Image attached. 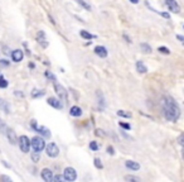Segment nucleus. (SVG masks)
Segmentation results:
<instances>
[{
	"mask_svg": "<svg viewBox=\"0 0 184 182\" xmlns=\"http://www.w3.org/2000/svg\"><path fill=\"white\" fill-rule=\"evenodd\" d=\"M163 111L165 119L173 121V123H175L180 116V108L178 103L172 96H168V95L163 97Z\"/></svg>",
	"mask_w": 184,
	"mask_h": 182,
	"instance_id": "f257e3e1",
	"label": "nucleus"
},
{
	"mask_svg": "<svg viewBox=\"0 0 184 182\" xmlns=\"http://www.w3.org/2000/svg\"><path fill=\"white\" fill-rule=\"evenodd\" d=\"M30 145L33 147V151L34 152H42L46 147V142H44V138L42 137H33L30 140Z\"/></svg>",
	"mask_w": 184,
	"mask_h": 182,
	"instance_id": "f03ea898",
	"label": "nucleus"
},
{
	"mask_svg": "<svg viewBox=\"0 0 184 182\" xmlns=\"http://www.w3.org/2000/svg\"><path fill=\"white\" fill-rule=\"evenodd\" d=\"M30 127L33 128V129L36 130L37 133L42 134L43 138H50V132H49V129H48V128H46V127H39V125H38V123H37L36 119H32V120H30Z\"/></svg>",
	"mask_w": 184,
	"mask_h": 182,
	"instance_id": "7ed1b4c3",
	"label": "nucleus"
},
{
	"mask_svg": "<svg viewBox=\"0 0 184 182\" xmlns=\"http://www.w3.org/2000/svg\"><path fill=\"white\" fill-rule=\"evenodd\" d=\"M17 144L19 145V148H20V151L23 153H28L30 149V140L28 138L27 135H21L18 138V143Z\"/></svg>",
	"mask_w": 184,
	"mask_h": 182,
	"instance_id": "20e7f679",
	"label": "nucleus"
},
{
	"mask_svg": "<svg viewBox=\"0 0 184 182\" xmlns=\"http://www.w3.org/2000/svg\"><path fill=\"white\" fill-rule=\"evenodd\" d=\"M63 177H64L66 181H76L77 180V172L73 167H67L63 171Z\"/></svg>",
	"mask_w": 184,
	"mask_h": 182,
	"instance_id": "39448f33",
	"label": "nucleus"
},
{
	"mask_svg": "<svg viewBox=\"0 0 184 182\" xmlns=\"http://www.w3.org/2000/svg\"><path fill=\"white\" fill-rule=\"evenodd\" d=\"M44 148H46V152H47V154H48V157H50V158H56L57 156L59 154V148L56 143H49V144L47 147H44Z\"/></svg>",
	"mask_w": 184,
	"mask_h": 182,
	"instance_id": "423d86ee",
	"label": "nucleus"
},
{
	"mask_svg": "<svg viewBox=\"0 0 184 182\" xmlns=\"http://www.w3.org/2000/svg\"><path fill=\"white\" fill-rule=\"evenodd\" d=\"M54 90L57 92V95L59 96V100L62 101H64V103H67V91H66V89L63 87L62 85H59V84H54Z\"/></svg>",
	"mask_w": 184,
	"mask_h": 182,
	"instance_id": "0eeeda50",
	"label": "nucleus"
},
{
	"mask_svg": "<svg viewBox=\"0 0 184 182\" xmlns=\"http://www.w3.org/2000/svg\"><path fill=\"white\" fill-rule=\"evenodd\" d=\"M164 1H165L167 6L169 8V10L172 13H175V14L180 13V6L178 3H177V0H164Z\"/></svg>",
	"mask_w": 184,
	"mask_h": 182,
	"instance_id": "6e6552de",
	"label": "nucleus"
},
{
	"mask_svg": "<svg viewBox=\"0 0 184 182\" xmlns=\"http://www.w3.org/2000/svg\"><path fill=\"white\" fill-rule=\"evenodd\" d=\"M5 135L8 137V139H9V143L10 144H17L18 143V138H17V134H15V132L11 129V128H6V130H5Z\"/></svg>",
	"mask_w": 184,
	"mask_h": 182,
	"instance_id": "1a4fd4ad",
	"label": "nucleus"
},
{
	"mask_svg": "<svg viewBox=\"0 0 184 182\" xmlns=\"http://www.w3.org/2000/svg\"><path fill=\"white\" fill-rule=\"evenodd\" d=\"M40 176L46 182H52L53 180V172L49 170V168H43L42 172H40Z\"/></svg>",
	"mask_w": 184,
	"mask_h": 182,
	"instance_id": "9d476101",
	"label": "nucleus"
},
{
	"mask_svg": "<svg viewBox=\"0 0 184 182\" xmlns=\"http://www.w3.org/2000/svg\"><path fill=\"white\" fill-rule=\"evenodd\" d=\"M47 103H48L50 106L56 108V109H62V108H63L62 101L58 100V99H56V97H48V99H47Z\"/></svg>",
	"mask_w": 184,
	"mask_h": 182,
	"instance_id": "9b49d317",
	"label": "nucleus"
},
{
	"mask_svg": "<svg viewBox=\"0 0 184 182\" xmlns=\"http://www.w3.org/2000/svg\"><path fill=\"white\" fill-rule=\"evenodd\" d=\"M93 52L96 53L98 57H101V58H106L107 57V49L105 48L103 46H96L93 48Z\"/></svg>",
	"mask_w": 184,
	"mask_h": 182,
	"instance_id": "f8f14e48",
	"label": "nucleus"
},
{
	"mask_svg": "<svg viewBox=\"0 0 184 182\" xmlns=\"http://www.w3.org/2000/svg\"><path fill=\"white\" fill-rule=\"evenodd\" d=\"M36 39H37V42L39 43L42 47H47V46H48V43L46 42V33H44L43 30H39V32H38Z\"/></svg>",
	"mask_w": 184,
	"mask_h": 182,
	"instance_id": "ddd939ff",
	"label": "nucleus"
},
{
	"mask_svg": "<svg viewBox=\"0 0 184 182\" xmlns=\"http://www.w3.org/2000/svg\"><path fill=\"white\" fill-rule=\"evenodd\" d=\"M23 57H24V53L21 49H15L11 52V58L14 62H20L23 60Z\"/></svg>",
	"mask_w": 184,
	"mask_h": 182,
	"instance_id": "4468645a",
	"label": "nucleus"
},
{
	"mask_svg": "<svg viewBox=\"0 0 184 182\" xmlns=\"http://www.w3.org/2000/svg\"><path fill=\"white\" fill-rule=\"evenodd\" d=\"M125 166H126V168L130 170V171H139L140 170V164H139L138 162H135V161H126Z\"/></svg>",
	"mask_w": 184,
	"mask_h": 182,
	"instance_id": "2eb2a0df",
	"label": "nucleus"
},
{
	"mask_svg": "<svg viewBox=\"0 0 184 182\" xmlns=\"http://www.w3.org/2000/svg\"><path fill=\"white\" fill-rule=\"evenodd\" d=\"M69 114H71L72 116L78 118V116L82 115V109H81L80 106H72L71 109H69Z\"/></svg>",
	"mask_w": 184,
	"mask_h": 182,
	"instance_id": "dca6fc26",
	"label": "nucleus"
},
{
	"mask_svg": "<svg viewBox=\"0 0 184 182\" xmlns=\"http://www.w3.org/2000/svg\"><path fill=\"white\" fill-rule=\"evenodd\" d=\"M136 71H138L139 73H146L148 72L146 66L144 65L142 61H138V62H136Z\"/></svg>",
	"mask_w": 184,
	"mask_h": 182,
	"instance_id": "f3484780",
	"label": "nucleus"
},
{
	"mask_svg": "<svg viewBox=\"0 0 184 182\" xmlns=\"http://www.w3.org/2000/svg\"><path fill=\"white\" fill-rule=\"evenodd\" d=\"M0 110H3L4 113L9 114L10 113V108H9V104L6 103L5 100H3V99H0Z\"/></svg>",
	"mask_w": 184,
	"mask_h": 182,
	"instance_id": "a211bd4d",
	"label": "nucleus"
},
{
	"mask_svg": "<svg viewBox=\"0 0 184 182\" xmlns=\"http://www.w3.org/2000/svg\"><path fill=\"white\" fill-rule=\"evenodd\" d=\"M32 97L33 99H37V97H42L46 95V91L44 90H39V89H34L33 91H32Z\"/></svg>",
	"mask_w": 184,
	"mask_h": 182,
	"instance_id": "6ab92c4d",
	"label": "nucleus"
},
{
	"mask_svg": "<svg viewBox=\"0 0 184 182\" xmlns=\"http://www.w3.org/2000/svg\"><path fill=\"white\" fill-rule=\"evenodd\" d=\"M80 36L82 38H85V39H87V41H90V39H93V38H96V36H93V34H91V33H88L87 30H83L82 29L80 32Z\"/></svg>",
	"mask_w": 184,
	"mask_h": 182,
	"instance_id": "aec40b11",
	"label": "nucleus"
},
{
	"mask_svg": "<svg viewBox=\"0 0 184 182\" xmlns=\"http://www.w3.org/2000/svg\"><path fill=\"white\" fill-rule=\"evenodd\" d=\"M140 48L144 53H146V55H149V53H151V47L149 46L148 43H140Z\"/></svg>",
	"mask_w": 184,
	"mask_h": 182,
	"instance_id": "412c9836",
	"label": "nucleus"
},
{
	"mask_svg": "<svg viewBox=\"0 0 184 182\" xmlns=\"http://www.w3.org/2000/svg\"><path fill=\"white\" fill-rule=\"evenodd\" d=\"M117 115L121 116V118H128V119H130V118L132 116V114L129 113V111H125V110H119L117 111Z\"/></svg>",
	"mask_w": 184,
	"mask_h": 182,
	"instance_id": "4be33fe9",
	"label": "nucleus"
},
{
	"mask_svg": "<svg viewBox=\"0 0 184 182\" xmlns=\"http://www.w3.org/2000/svg\"><path fill=\"white\" fill-rule=\"evenodd\" d=\"M96 95H97V97H98V104H100V108L102 109V108L105 106V100H103V97H102V94H101V91H97Z\"/></svg>",
	"mask_w": 184,
	"mask_h": 182,
	"instance_id": "5701e85b",
	"label": "nucleus"
},
{
	"mask_svg": "<svg viewBox=\"0 0 184 182\" xmlns=\"http://www.w3.org/2000/svg\"><path fill=\"white\" fill-rule=\"evenodd\" d=\"M77 3H78V4H80L81 6H82V8H85V9H86V10H88V12L91 10V5L88 4V3H86V1H85V0H77Z\"/></svg>",
	"mask_w": 184,
	"mask_h": 182,
	"instance_id": "b1692460",
	"label": "nucleus"
},
{
	"mask_svg": "<svg viewBox=\"0 0 184 182\" xmlns=\"http://www.w3.org/2000/svg\"><path fill=\"white\" fill-rule=\"evenodd\" d=\"M93 163H95V166H96V168H98V170H102L103 168V164H102V162H101L100 158H95Z\"/></svg>",
	"mask_w": 184,
	"mask_h": 182,
	"instance_id": "393cba45",
	"label": "nucleus"
},
{
	"mask_svg": "<svg viewBox=\"0 0 184 182\" xmlns=\"http://www.w3.org/2000/svg\"><path fill=\"white\" fill-rule=\"evenodd\" d=\"M8 81L3 77V75H0V87L1 89H5V87H8Z\"/></svg>",
	"mask_w": 184,
	"mask_h": 182,
	"instance_id": "a878e982",
	"label": "nucleus"
},
{
	"mask_svg": "<svg viewBox=\"0 0 184 182\" xmlns=\"http://www.w3.org/2000/svg\"><path fill=\"white\" fill-rule=\"evenodd\" d=\"M124 178H125V181H131V182H138V181H140V178H139V177H136V176H130V175L125 176Z\"/></svg>",
	"mask_w": 184,
	"mask_h": 182,
	"instance_id": "bb28decb",
	"label": "nucleus"
},
{
	"mask_svg": "<svg viewBox=\"0 0 184 182\" xmlns=\"http://www.w3.org/2000/svg\"><path fill=\"white\" fill-rule=\"evenodd\" d=\"M90 149H91V151H93V152L98 151V144H97V142H95V140L90 142Z\"/></svg>",
	"mask_w": 184,
	"mask_h": 182,
	"instance_id": "cd10ccee",
	"label": "nucleus"
},
{
	"mask_svg": "<svg viewBox=\"0 0 184 182\" xmlns=\"http://www.w3.org/2000/svg\"><path fill=\"white\" fill-rule=\"evenodd\" d=\"M158 51H159L160 53H164V55H170V49L168 48V47H159Z\"/></svg>",
	"mask_w": 184,
	"mask_h": 182,
	"instance_id": "c85d7f7f",
	"label": "nucleus"
},
{
	"mask_svg": "<svg viewBox=\"0 0 184 182\" xmlns=\"http://www.w3.org/2000/svg\"><path fill=\"white\" fill-rule=\"evenodd\" d=\"M6 128H8V127H6V124H5V123H3L1 119H0V133H1V134H5Z\"/></svg>",
	"mask_w": 184,
	"mask_h": 182,
	"instance_id": "c756f323",
	"label": "nucleus"
},
{
	"mask_svg": "<svg viewBox=\"0 0 184 182\" xmlns=\"http://www.w3.org/2000/svg\"><path fill=\"white\" fill-rule=\"evenodd\" d=\"M32 161H33V162H38V161H39V153H38V152L32 153Z\"/></svg>",
	"mask_w": 184,
	"mask_h": 182,
	"instance_id": "7c9ffc66",
	"label": "nucleus"
},
{
	"mask_svg": "<svg viewBox=\"0 0 184 182\" xmlns=\"http://www.w3.org/2000/svg\"><path fill=\"white\" fill-rule=\"evenodd\" d=\"M120 127L124 128V129H126V130L131 129V125H130V124H128V123H124V121H120Z\"/></svg>",
	"mask_w": 184,
	"mask_h": 182,
	"instance_id": "2f4dec72",
	"label": "nucleus"
},
{
	"mask_svg": "<svg viewBox=\"0 0 184 182\" xmlns=\"http://www.w3.org/2000/svg\"><path fill=\"white\" fill-rule=\"evenodd\" d=\"M95 134H96L97 137H105V135H106V133H105L102 129H96V132H95Z\"/></svg>",
	"mask_w": 184,
	"mask_h": 182,
	"instance_id": "473e14b6",
	"label": "nucleus"
},
{
	"mask_svg": "<svg viewBox=\"0 0 184 182\" xmlns=\"http://www.w3.org/2000/svg\"><path fill=\"white\" fill-rule=\"evenodd\" d=\"M64 180V177L62 176V175H57V176H53V182H56V181H63Z\"/></svg>",
	"mask_w": 184,
	"mask_h": 182,
	"instance_id": "72a5a7b5",
	"label": "nucleus"
},
{
	"mask_svg": "<svg viewBox=\"0 0 184 182\" xmlns=\"http://www.w3.org/2000/svg\"><path fill=\"white\" fill-rule=\"evenodd\" d=\"M46 77L49 78V80H52V81H53V80H56V76L53 75V73H50L49 71H46Z\"/></svg>",
	"mask_w": 184,
	"mask_h": 182,
	"instance_id": "f704fd0d",
	"label": "nucleus"
},
{
	"mask_svg": "<svg viewBox=\"0 0 184 182\" xmlns=\"http://www.w3.org/2000/svg\"><path fill=\"white\" fill-rule=\"evenodd\" d=\"M8 66H9V61L0 60V67H8Z\"/></svg>",
	"mask_w": 184,
	"mask_h": 182,
	"instance_id": "c9c22d12",
	"label": "nucleus"
},
{
	"mask_svg": "<svg viewBox=\"0 0 184 182\" xmlns=\"http://www.w3.org/2000/svg\"><path fill=\"white\" fill-rule=\"evenodd\" d=\"M0 181H8V182H11V178L8 177V176H5V175H1V176H0Z\"/></svg>",
	"mask_w": 184,
	"mask_h": 182,
	"instance_id": "e433bc0d",
	"label": "nucleus"
},
{
	"mask_svg": "<svg viewBox=\"0 0 184 182\" xmlns=\"http://www.w3.org/2000/svg\"><path fill=\"white\" fill-rule=\"evenodd\" d=\"M107 153H109V154H111V156L115 154V149L112 148V145H109V147H107Z\"/></svg>",
	"mask_w": 184,
	"mask_h": 182,
	"instance_id": "4c0bfd02",
	"label": "nucleus"
},
{
	"mask_svg": "<svg viewBox=\"0 0 184 182\" xmlns=\"http://www.w3.org/2000/svg\"><path fill=\"white\" fill-rule=\"evenodd\" d=\"M178 143H179L180 145L184 144V134H180V135L178 137Z\"/></svg>",
	"mask_w": 184,
	"mask_h": 182,
	"instance_id": "58836bf2",
	"label": "nucleus"
},
{
	"mask_svg": "<svg viewBox=\"0 0 184 182\" xmlns=\"http://www.w3.org/2000/svg\"><path fill=\"white\" fill-rule=\"evenodd\" d=\"M159 15H161V17H164V18H167V19L170 18V14H169V13H167V12H160Z\"/></svg>",
	"mask_w": 184,
	"mask_h": 182,
	"instance_id": "ea45409f",
	"label": "nucleus"
},
{
	"mask_svg": "<svg viewBox=\"0 0 184 182\" xmlns=\"http://www.w3.org/2000/svg\"><path fill=\"white\" fill-rule=\"evenodd\" d=\"M14 94H15V96H18V97H24V94L20 91H14Z\"/></svg>",
	"mask_w": 184,
	"mask_h": 182,
	"instance_id": "a19ab883",
	"label": "nucleus"
},
{
	"mask_svg": "<svg viewBox=\"0 0 184 182\" xmlns=\"http://www.w3.org/2000/svg\"><path fill=\"white\" fill-rule=\"evenodd\" d=\"M124 38L126 39V42H128V43H131V39H130V37L128 36V34H124Z\"/></svg>",
	"mask_w": 184,
	"mask_h": 182,
	"instance_id": "79ce46f5",
	"label": "nucleus"
},
{
	"mask_svg": "<svg viewBox=\"0 0 184 182\" xmlns=\"http://www.w3.org/2000/svg\"><path fill=\"white\" fill-rule=\"evenodd\" d=\"M177 39H179L180 42H183V41H184V37L180 36V34H177Z\"/></svg>",
	"mask_w": 184,
	"mask_h": 182,
	"instance_id": "37998d69",
	"label": "nucleus"
},
{
	"mask_svg": "<svg viewBox=\"0 0 184 182\" xmlns=\"http://www.w3.org/2000/svg\"><path fill=\"white\" fill-rule=\"evenodd\" d=\"M28 66H29V68H34V67H36V65H34L33 62H29V65Z\"/></svg>",
	"mask_w": 184,
	"mask_h": 182,
	"instance_id": "c03bdc74",
	"label": "nucleus"
},
{
	"mask_svg": "<svg viewBox=\"0 0 184 182\" xmlns=\"http://www.w3.org/2000/svg\"><path fill=\"white\" fill-rule=\"evenodd\" d=\"M139 1H140V0H130V3H132V4H138Z\"/></svg>",
	"mask_w": 184,
	"mask_h": 182,
	"instance_id": "a18cd8bd",
	"label": "nucleus"
},
{
	"mask_svg": "<svg viewBox=\"0 0 184 182\" xmlns=\"http://www.w3.org/2000/svg\"><path fill=\"white\" fill-rule=\"evenodd\" d=\"M48 17H49V19H50V22H52V23H53V24H54V23H56V22H54V19H53L52 17H50V15H48Z\"/></svg>",
	"mask_w": 184,
	"mask_h": 182,
	"instance_id": "49530a36",
	"label": "nucleus"
}]
</instances>
